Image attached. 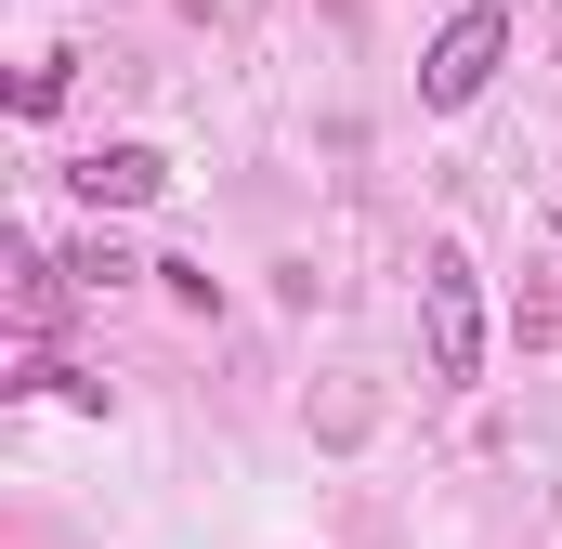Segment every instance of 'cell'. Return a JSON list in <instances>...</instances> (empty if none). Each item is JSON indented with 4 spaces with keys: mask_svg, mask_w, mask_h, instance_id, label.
<instances>
[{
    "mask_svg": "<svg viewBox=\"0 0 562 549\" xmlns=\"http://www.w3.org/2000/svg\"><path fill=\"white\" fill-rule=\"evenodd\" d=\"M419 327H431V380H484V288H471V249H431L419 262Z\"/></svg>",
    "mask_w": 562,
    "mask_h": 549,
    "instance_id": "obj_2",
    "label": "cell"
},
{
    "mask_svg": "<svg viewBox=\"0 0 562 549\" xmlns=\"http://www.w3.org/2000/svg\"><path fill=\"white\" fill-rule=\"evenodd\" d=\"M66 183H79V210H157V197H170V157H157V144H92Z\"/></svg>",
    "mask_w": 562,
    "mask_h": 549,
    "instance_id": "obj_3",
    "label": "cell"
},
{
    "mask_svg": "<svg viewBox=\"0 0 562 549\" xmlns=\"http://www.w3.org/2000/svg\"><path fill=\"white\" fill-rule=\"evenodd\" d=\"M550 223H562V210H550Z\"/></svg>",
    "mask_w": 562,
    "mask_h": 549,
    "instance_id": "obj_6",
    "label": "cell"
},
{
    "mask_svg": "<svg viewBox=\"0 0 562 549\" xmlns=\"http://www.w3.org/2000/svg\"><path fill=\"white\" fill-rule=\"evenodd\" d=\"M53 105H66V53H40V66L13 79V119H53Z\"/></svg>",
    "mask_w": 562,
    "mask_h": 549,
    "instance_id": "obj_5",
    "label": "cell"
},
{
    "mask_svg": "<svg viewBox=\"0 0 562 549\" xmlns=\"http://www.w3.org/2000/svg\"><path fill=\"white\" fill-rule=\"evenodd\" d=\"M497 66H510V13H497V0H471V13H445V40L419 53V105H431V119H458Z\"/></svg>",
    "mask_w": 562,
    "mask_h": 549,
    "instance_id": "obj_1",
    "label": "cell"
},
{
    "mask_svg": "<svg viewBox=\"0 0 562 549\" xmlns=\"http://www.w3.org/2000/svg\"><path fill=\"white\" fill-rule=\"evenodd\" d=\"M66 274H79V288H132V274H157V262H132L119 236H79V249H66Z\"/></svg>",
    "mask_w": 562,
    "mask_h": 549,
    "instance_id": "obj_4",
    "label": "cell"
}]
</instances>
